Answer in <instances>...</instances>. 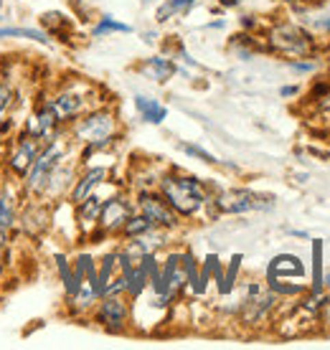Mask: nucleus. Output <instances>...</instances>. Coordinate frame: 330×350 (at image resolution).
Returning a JSON list of instances; mask_svg holds the SVG:
<instances>
[{"instance_id": "nucleus-9", "label": "nucleus", "mask_w": 330, "mask_h": 350, "mask_svg": "<svg viewBox=\"0 0 330 350\" xmlns=\"http://www.w3.org/2000/svg\"><path fill=\"white\" fill-rule=\"evenodd\" d=\"M135 213V206H132L125 196H110L107 201H102V211H99V234L102 237H110V234H120L125 221Z\"/></svg>"}, {"instance_id": "nucleus-31", "label": "nucleus", "mask_w": 330, "mask_h": 350, "mask_svg": "<svg viewBox=\"0 0 330 350\" xmlns=\"http://www.w3.org/2000/svg\"><path fill=\"white\" fill-rule=\"evenodd\" d=\"M0 21H3V16H0Z\"/></svg>"}, {"instance_id": "nucleus-16", "label": "nucleus", "mask_w": 330, "mask_h": 350, "mask_svg": "<svg viewBox=\"0 0 330 350\" xmlns=\"http://www.w3.org/2000/svg\"><path fill=\"white\" fill-rule=\"evenodd\" d=\"M77 211V224L79 228L84 231V234H92V228L97 226V221H99V211H102V198L99 196H89L87 201H81L74 206Z\"/></svg>"}, {"instance_id": "nucleus-30", "label": "nucleus", "mask_w": 330, "mask_h": 350, "mask_svg": "<svg viewBox=\"0 0 330 350\" xmlns=\"http://www.w3.org/2000/svg\"><path fill=\"white\" fill-rule=\"evenodd\" d=\"M297 94H300V87H282L279 89V96H285V99L287 96H297Z\"/></svg>"}, {"instance_id": "nucleus-20", "label": "nucleus", "mask_w": 330, "mask_h": 350, "mask_svg": "<svg viewBox=\"0 0 330 350\" xmlns=\"http://www.w3.org/2000/svg\"><path fill=\"white\" fill-rule=\"evenodd\" d=\"M196 3H199V0H165V3H160V5H157L155 21H157V23H168L170 18L188 13Z\"/></svg>"}, {"instance_id": "nucleus-17", "label": "nucleus", "mask_w": 330, "mask_h": 350, "mask_svg": "<svg viewBox=\"0 0 330 350\" xmlns=\"http://www.w3.org/2000/svg\"><path fill=\"white\" fill-rule=\"evenodd\" d=\"M135 109H138L140 120H142V122H148V124H163L165 117H168V107L160 105L157 99L145 96V94L135 96Z\"/></svg>"}, {"instance_id": "nucleus-28", "label": "nucleus", "mask_w": 330, "mask_h": 350, "mask_svg": "<svg viewBox=\"0 0 330 350\" xmlns=\"http://www.w3.org/2000/svg\"><path fill=\"white\" fill-rule=\"evenodd\" d=\"M8 234L10 231L0 226V256H5V252H8Z\"/></svg>"}, {"instance_id": "nucleus-27", "label": "nucleus", "mask_w": 330, "mask_h": 350, "mask_svg": "<svg viewBox=\"0 0 330 350\" xmlns=\"http://www.w3.org/2000/svg\"><path fill=\"white\" fill-rule=\"evenodd\" d=\"M287 66H290L292 71H297V74H310V71L318 69V64L315 62H303V59H300V62L292 59V62H287Z\"/></svg>"}, {"instance_id": "nucleus-14", "label": "nucleus", "mask_w": 330, "mask_h": 350, "mask_svg": "<svg viewBox=\"0 0 330 350\" xmlns=\"http://www.w3.org/2000/svg\"><path fill=\"white\" fill-rule=\"evenodd\" d=\"M18 213H21V193L8 180L0 185V226L13 231L18 226Z\"/></svg>"}, {"instance_id": "nucleus-3", "label": "nucleus", "mask_w": 330, "mask_h": 350, "mask_svg": "<svg viewBox=\"0 0 330 350\" xmlns=\"http://www.w3.org/2000/svg\"><path fill=\"white\" fill-rule=\"evenodd\" d=\"M64 155H66L64 140H59V135H56V137H51V140L41 148V152H38V158L34 160L31 170L21 178L23 193L31 196V198H44L46 188H49V180H51V173L56 170V165H59L61 160H64Z\"/></svg>"}, {"instance_id": "nucleus-21", "label": "nucleus", "mask_w": 330, "mask_h": 350, "mask_svg": "<svg viewBox=\"0 0 330 350\" xmlns=\"http://www.w3.org/2000/svg\"><path fill=\"white\" fill-rule=\"evenodd\" d=\"M13 105H16V89L8 79H0V132L10 130V120L5 122V114Z\"/></svg>"}, {"instance_id": "nucleus-24", "label": "nucleus", "mask_w": 330, "mask_h": 350, "mask_svg": "<svg viewBox=\"0 0 330 350\" xmlns=\"http://www.w3.org/2000/svg\"><path fill=\"white\" fill-rule=\"evenodd\" d=\"M110 33H132V26L122 23V21H117V18H112V16H102L97 21V26L92 28V36H94V38H105V36H110Z\"/></svg>"}, {"instance_id": "nucleus-2", "label": "nucleus", "mask_w": 330, "mask_h": 350, "mask_svg": "<svg viewBox=\"0 0 330 350\" xmlns=\"http://www.w3.org/2000/svg\"><path fill=\"white\" fill-rule=\"evenodd\" d=\"M69 132H71V140L84 145L87 148L84 152L92 155L97 150L110 148L117 140V114L112 109H107V107L84 112L71 122Z\"/></svg>"}, {"instance_id": "nucleus-26", "label": "nucleus", "mask_w": 330, "mask_h": 350, "mask_svg": "<svg viewBox=\"0 0 330 350\" xmlns=\"http://www.w3.org/2000/svg\"><path fill=\"white\" fill-rule=\"evenodd\" d=\"M181 150L188 155V158H196V160H201V163H209V165H216V163H218L209 150L199 148V145H191V142H181Z\"/></svg>"}, {"instance_id": "nucleus-15", "label": "nucleus", "mask_w": 330, "mask_h": 350, "mask_svg": "<svg viewBox=\"0 0 330 350\" xmlns=\"http://www.w3.org/2000/svg\"><path fill=\"white\" fill-rule=\"evenodd\" d=\"M140 71L148 77V79L157 81V84H165L168 79H173V74L178 71V64L173 59H165V56H150L142 62Z\"/></svg>"}, {"instance_id": "nucleus-12", "label": "nucleus", "mask_w": 330, "mask_h": 350, "mask_svg": "<svg viewBox=\"0 0 330 350\" xmlns=\"http://www.w3.org/2000/svg\"><path fill=\"white\" fill-rule=\"evenodd\" d=\"M105 178H107V167L105 165L87 167V170L79 175L77 180H74V185H71V191H69L71 206H77V203L87 201L89 196H94L97 188L105 183Z\"/></svg>"}, {"instance_id": "nucleus-25", "label": "nucleus", "mask_w": 330, "mask_h": 350, "mask_svg": "<svg viewBox=\"0 0 330 350\" xmlns=\"http://www.w3.org/2000/svg\"><path fill=\"white\" fill-rule=\"evenodd\" d=\"M239 267H242V254H236L234 259H231V264L226 267L224 280H221V284H218V292H221V295H229V292L234 289V284H236V274H239Z\"/></svg>"}, {"instance_id": "nucleus-11", "label": "nucleus", "mask_w": 330, "mask_h": 350, "mask_svg": "<svg viewBox=\"0 0 330 350\" xmlns=\"http://www.w3.org/2000/svg\"><path fill=\"white\" fill-rule=\"evenodd\" d=\"M59 127L61 124H59V120H56V114H53L51 105L44 99V102L31 112V117H28V122L23 130H26L28 135H34V137H38V140L49 142L51 137L59 135Z\"/></svg>"}, {"instance_id": "nucleus-8", "label": "nucleus", "mask_w": 330, "mask_h": 350, "mask_svg": "<svg viewBox=\"0 0 330 350\" xmlns=\"http://www.w3.org/2000/svg\"><path fill=\"white\" fill-rule=\"evenodd\" d=\"M92 317L99 327H105L107 333H125L127 325H130V305H127L125 295H107V297H99Z\"/></svg>"}, {"instance_id": "nucleus-1", "label": "nucleus", "mask_w": 330, "mask_h": 350, "mask_svg": "<svg viewBox=\"0 0 330 350\" xmlns=\"http://www.w3.org/2000/svg\"><path fill=\"white\" fill-rule=\"evenodd\" d=\"M157 191L181 219H193L206 206H211V193L196 175H186L178 170L165 173L157 180Z\"/></svg>"}, {"instance_id": "nucleus-22", "label": "nucleus", "mask_w": 330, "mask_h": 350, "mask_svg": "<svg viewBox=\"0 0 330 350\" xmlns=\"http://www.w3.org/2000/svg\"><path fill=\"white\" fill-rule=\"evenodd\" d=\"M153 228H155V226H153V224H150V221L145 219L140 211H135L130 219L125 221V226H122L120 234L125 239H138V237H145V234H148V231H153Z\"/></svg>"}, {"instance_id": "nucleus-29", "label": "nucleus", "mask_w": 330, "mask_h": 350, "mask_svg": "<svg viewBox=\"0 0 330 350\" xmlns=\"http://www.w3.org/2000/svg\"><path fill=\"white\" fill-rule=\"evenodd\" d=\"M320 99H322V102L318 105V109H320L322 114H328V117H330V92H328V94H322Z\"/></svg>"}, {"instance_id": "nucleus-10", "label": "nucleus", "mask_w": 330, "mask_h": 350, "mask_svg": "<svg viewBox=\"0 0 330 350\" xmlns=\"http://www.w3.org/2000/svg\"><path fill=\"white\" fill-rule=\"evenodd\" d=\"M46 102L51 105L59 124H71L79 114H84V109H87V99H84V94H79V92H74V89H61L59 94L49 96Z\"/></svg>"}, {"instance_id": "nucleus-6", "label": "nucleus", "mask_w": 330, "mask_h": 350, "mask_svg": "<svg viewBox=\"0 0 330 350\" xmlns=\"http://www.w3.org/2000/svg\"><path fill=\"white\" fill-rule=\"evenodd\" d=\"M135 211H140L155 228H165V231L178 228V224H181L178 221L181 216L170 208V203L160 196V191H150V188L140 191L138 201H135Z\"/></svg>"}, {"instance_id": "nucleus-13", "label": "nucleus", "mask_w": 330, "mask_h": 350, "mask_svg": "<svg viewBox=\"0 0 330 350\" xmlns=\"http://www.w3.org/2000/svg\"><path fill=\"white\" fill-rule=\"evenodd\" d=\"M18 226L23 228L26 237H41L49 228V206L31 201L26 208H21V213H18Z\"/></svg>"}, {"instance_id": "nucleus-23", "label": "nucleus", "mask_w": 330, "mask_h": 350, "mask_svg": "<svg viewBox=\"0 0 330 350\" xmlns=\"http://www.w3.org/2000/svg\"><path fill=\"white\" fill-rule=\"evenodd\" d=\"M303 26L310 28L313 33H330V8H318L305 13L303 18Z\"/></svg>"}, {"instance_id": "nucleus-5", "label": "nucleus", "mask_w": 330, "mask_h": 350, "mask_svg": "<svg viewBox=\"0 0 330 350\" xmlns=\"http://www.w3.org/2000/svg\"><path fill=\"white\" fill-rule=\"evenodd\" d=\"M44 145H46L44 140H38V137H34V135H28V132L23 130L18 137H13L8 152H5V160H3L5 170H8L16 180H21V178L31 170L34 160L38 158V152H41Z\"/></svg>"}, {"instance_id": "nucleus-18", "label": "nucleus", "mask_w": 330, "mask_h": 350, "mask_svg": "<svg viewBox=\"0 0 330 350\" xmlns=\"http://www.w3.org/2000/svg\"><path fill=\"white\" fill-rule=\"evenodd\" d=\"M270 282H285V277H300L303 274V264L295 256H275L270 264Z\"/></svg>"}, {"instance_id": "nucleus-4", "label": "nucleus", "mask_w": 330, "mask_h": 350, "mask_svg": "<svg viewBox=\"0 0 330 350\" xmlns=\"http://www.w3.org/2000/svg\"><path fill=\"white\" fill-rule=\"evenodd\" d=\"M272 51L282 53V56H292V59H305L315 51L313 36L305 28L295 26V23H279L270 31L267 36Z\"/></svg>"}, {"instance_id": "nucleus-19", "label": "nucleus", "mask_w": 330, "mask_h": 350, "mask_svg": "<svg viewBox=\"0 0 330 350\" xmlns=\"http://www.w3.org/2000/svg\"><path fill=\"white\" fill-rule=\"evenodd\" d=\"M0 38H26V41H36L41 46H51V36L41 31V28H26V26H3L0 28Z\"/></svg>"}, {"instance_id": "nucleus-7", "label": "nucleus", "mask_w": 330, "mask_h": 350, "mask_svg": "<svg viewBox=\"0 0 330 350\" xmlns=\"http://www.w3.org/2000/svg\"><path fill=\"white\" fill-rule=\"evenodd\" d=\"M211 206L218 213H231V216L259 208H272V203H264L259 193L249 191V188H226V191H218L216 196H211Z\"/></svg>"}]
</instances>
